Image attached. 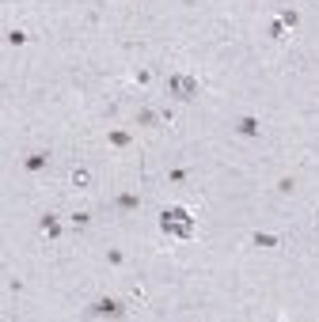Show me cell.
<instances>
[{"mask_svg": "<svg viewBox=\"0 0 319 322\" xmlns=\"http://www.w3.org/2000/svg\"><path fill=\"white\" fill-rule=\"evenodd\" d=\"M73 186H80V190H87V186H91V174H87L84 167H76V171H73Z\"/></svg>", "mask_w": 319, "mask_h": 322, "instance_id": "obj_7", "label": "cell"}, {"mask_svg": "<svg viewBox=\"0 0 319 322\" xmlns=\"http://www.w3.org/2000/svg\"><path fill=\"white\" fill-rule=\"evenodd\" d=\"M285 30H289V27H285L281 19H274V23H270V38H277V42L285 38Z\"/></svg>", "mask_w": 319, "mask_h": 322, "instance_id": "obj_8", "label": "cell"}, {"mask_svg": "<svg viewBox=\"0 0 319 322\" xmlns=\"http://www.w3.org/2000/svg\"><path fill=\"white\" fill-rule=\"evenodd\" d=\"M254 246H277V235H262L259 231V235H254Z\"/></svg>", "mask_w": 319, "mask_h": 322, "instance_id": "obj_11", "label": "cell"}, {"mask_svg": "<svg viewBox=\"0 0 319 322\" xmlns=\"http://www.w3.org/2000/svg\"><path fill=\"white\" fill-rule=\"evenodd\" d=\"M239 133H243V136H259L262 133V125H259V118H251V114H247V118H239Z\"/></svg>", "mask_w": 319, "mask_h": 322, "instance_id": "obj_3", "label": "cell"}, {"mask_svg": "<svg viewBox=\"0 0 319 322\" xmlns=\"http://www.w3.org/2000/svg\"><path fill=\"white\" fill-rule=\"evenodd\" d=\"M118 205H122V208H137L141 197H137V193H122V197H118Z\"/></svg>", "mask_w": 319, "mask_h": 322, "instance_id": "obj_9", "label": "cell"}, {"mask_svg": "<svg viewBox=\"0 0 319 322\" xmlns=\"http://www.w3.org/2000/svg\"><path fill=\"white\" fill-rule=\"evenodd\" d=\"M42 231H46V235H61V224H57V216H42Z\"/></svg>", "mask_w": 319, "mask_h": 322, "instance_id": "obj_6", "label": "cell"}, {"mask_svg": "<svg viewBox=\"0 0 319 322\" xmlns=\"http://www.w3.org/2000/svg\"><path fill=\"white\" fill-rule=\"evenodd\" d=\"M281 23H285V27H297L300 15H297V12H281Z\"/></svg>", "mask_w": 319, "mask_h": 322, "instance_id": "obj_13", "label": "cell"}, {"mask_svg": "<svg viewBox=\"0 0 319 322\" xmlns=\"http://www.w3.org/2000/svg\"><path fill=\"white\" fill-rule=\"evenodd\" d=\"M160 122V114H152V110H141L137 114V125H156Z\"/></svg>", "mask_w": 319, "mask_h": 322, "instance_id": "obj_10", "label": "cell"}, {"mask_svg": "<svg viewBox=\"0 0 319 322\" xmlns=\"http://www.w3.org/2000/svg\"><path fill=\"white\" fill-rule=\"evenodd\" d=\"M110 144H118V148H125V144H130V133H110Z\"/></svg>", "mask_w": 319, "mask_h": 322, "instance_id": "obj_12", "label": "cell"}, {"mask_svg": "<svg viewBox=\"0 0 319 322\" xmlns=\"http://www.w3.org/2000/svg\"><path fill=\"white\" fill-rule=\"evenodd\" d=\"M46 163H50V156H46V152H30V156L23 159V167H27V171H42Z\"/></svg>", "mask_w": 319, "mask_h": 322, "instance_id": "obj_4", "label": "cell"}, {"mask_svg": "<svg viewBox=\"0 0 319 322\" xmlns=\"http://www.w3.org/2000/svg\"><path fill=\"white\" fill-rule=\"evenodd\" d=\"M95 315H118V311H122V303H114V300H95Z\"/></svg>", "mask_w": 319, "mask_h": 322, "instance_id": "obj_5", "label": "cell"}, {"mask_svg": "<svg viewBox=\"0 0 319 322\" xmlns=\"http://www.w3.org/2000/svg\"><path fill=\"white\" fill-rule=\"evenodd\" d=\"M160 228H164L167 235H175V239H190L194 235V216H190V208L171 205V208H164V216H160Z\"/></svg>", "mask_w": 319, "mask_h": 322, "instance_id": "obj_1", "label": "cell"}, {"mask_svg": "<svg viewBox=\"0 0 319 322\" xmlns=\"http://www.w3.org/2000/svg\"><path fill=\"white\" fill-rule=\"evenodd\" d=\"M8 42H15V46H23V42H27V34H23V30H12V34H8Z\"/></svg>", "mask_w": 319, "mask_h": 322, "instance_id": "obj_15", "label": "cell"}, {"mask_svg": "<svg viewBox=\"0 0 319 322\" xmlns=\"http://www.w3.org/2000/svg\"><path fill=\"white\" fill-rule=\"evenodd\" d=\"M73 228H87V212H73Z\"/></svg>", "mask_w": 319, "mask_h": 322, "instance_id": "obj_14", "label": "cell"}, {"mask_svg": "<svg viewBox=\"0 0 319 322\" xmlns=\"http://www.w3.org/2000/svg\"><path fill=\"white\" fill-rule=\"evenodd\" d=\"M167 91H171L175 99H194L198 95V80L186 76V72H175V76H167Z\"/></svg>", "mask_w": 319, "mask_h": 322, "instance_id": "obj_2", "label": "cell"}]
</instances>
